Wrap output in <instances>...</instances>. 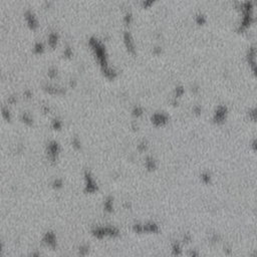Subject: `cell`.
I'll list each match as a JSON object with an SVG mask.
<instances>
[{
  "label": "cell",
  "mask_w": 257,
  "mask_h": 257,
  "mask_svg": "<svg viewBox=\"0 0 257 257\" xmlns=\"http://www.w3.org/2000/svg\"><path fill=\"white\" fill-rule=\"evenodd\" d=\"M227 113H228V109L224 105H219L216 107L213 115V121L217 124H221L226 120Z\"/></svg>",
  "instance_id": "6da1fadb"
},
{
  "label": "cell",
  "mask_w": 257,
  "mask_h": 257,
  "mask_svg": "<svg viewBox=\"0 0 257 257\" xmlns=\"http://www.w3.org/2000/svg\"><path fill=\"white\" fill-rule=\"evenodd\" d=\"M151 121L155 126L160 127V126H164L167 124V122L169 121V117H168L167 113L158 111V113H154L152 115Z\"/></svg>",
  "instance_id": "7a4b0ae2"
},
{
  "label": "cell",
  "mask_w": 257,
  "mask_h": 257,
  "mask_svg": "<svg viewBox=\"0 0 257 257\" xmlns=\"http://www.w3.org/2000/svg\"><path fill=\"white\" fill-rule=\"evenodd\" d=\"M124 41H125V44L127 46L128 50L131 52V53H135L136 52V46H135V41L134 38H133L132 34H131L128 31H126L124 33Z\"/></svg>",
  "instance_id": "3957f363"
},
{
  "label": "cell",
  "mask_w": 257,
  "mask_h": 257,
  "mask_svg": "<svg viewBox=\"0 0 257 257\" xmlns=\"http://www.w3.org/2000/svg\"><path fill=\"white\" fill-rule=\"evenodd\" d=\"M255 48L254 46H251V47L248 49V53H247V59H248V64L251 65L252 70L254 71L255 69Z\"/></svg>",
  "instance_id": "277c9868"
},
{
  "label": "cell",
  "mask_w": 257,
  "mask_h": 257,
  "mask_svg": "<svg viewBox=\"0 0 257 257\" xmlns=\"http://www.w3.org/2000/svg\"><path fill=\"white\" fill-rule=\"evenodd\" d=\"M146 167L148 168L149 170H154L156 168V161H155V159H154L153 157H151V156L147 157V159H146Z\"/></svg>",
  "instance_id": "5b68a950"
},
{
  "label": "cell",
  "mask_w": 257,
  "mask_h": 257,
  "mask_svg": "<svg viewBox=\"0 0 257 257\" xmlns=\"http://www.w3.org/2000/svg\"><path fill=\"white\" fill-rule=\"evenodd\" d=\"M132 113H133V116H134V117L139 118V117H141V116L143 115L144 109H143V107H140V106H135L134 109H133V111H132Z\"/></svg>",
  "instance_id": "8992f818"
},
{
  "label": "cell",
  "mask_w": 257,
  "mask_h": 257,
  "mask_svg": "<svg viewBox=\"0 0 257 257\" xmlns=\"http://www.w3.org/2000/svg\"><path fill=\"white\" fill-rule=\"evenodd\" d=\"M184 86L183 85H178L176 86V88H175V92H174V98H180L181 96H182L183 94H184Z\"/></svg>",
  "instance_id": "52a82bcc"
},
{
  "label": "cell",
  "mask_w": 257,
  "mask_h": 257,
  "mask_svg": "<svg viewBox=\"0 0 257 257\" xmlns=\"http://www.w3.org/2000/svg\"><path fill=\"white\" fill-rule=\"evenodd\" d=\"M206 16L204 15V14H202V13H198L197 15L195 16V21L198 23V24L199 25H202V24H204V23L206 22Z\"/></svg>",
  "instance_id": "ba28073f"
},
{
  "label": "cell",
  "mask_w": 257,
  "mask_h": 257,
  "mask_svg": "<svg viewBox=\"0 0 257 257\" xmlns=\"http://www.w3.org/2000/svg\"><path fill=\"white\" fill-rule=\"evenodd\" d=\"M124 20H125V22L127 23V24H130V23L133 21V14L131 13V12H127Z\"/></svg>",
  "instance_id": "9c48e42d"
},
{
  "label": "cell",
  "mask_w": 257,
  "mask_h": 257,
  "mask_svg": "<svg viewBox=\"0 0 257 257\" xmlns=\"http://www.w3.org/2000/svg\"><path fill=\"white\" fill-rule=\"evenodd\" d=\"M201 179H202V181H203L204 183H209L210 182V175H209V173H203V174H202V176H201Z\"/></svg>",
  "instance_id": "30bf717a"
},
{
  "label": "cell",
  "mask_w": 257,
  "mask_h": 257,
  "mask_svg": "<svg viewBox=\"0 0 257 257\" xmlns=\"http://www.w3.org/2000/svg\"><path fill=\"white\" fill-rule=\"evenodd\" d=\"M147 146H148V145H147V142L146 141H142V142L140 143V145H139V150L140 151H145L147 149Z\"/></svg>",
  "instance_id": "8fae6325"
},
{
  "label": "cell",
  "mask_w": 257,
  "mask_h": 257,
  "mask_svg": "<svg viewBox=\"0 0 257 257\" xmlns=\"http://www.w3.org/2000/svg\"><path fill=\"white\" fill-rule=\"evenodd\" d=\"M193 111H194V113H197V115H200V113H201V111H202L201 107L198 106V105L194 106V107H193Z\"/></svg>",
  "instance_id": "7c38bea8"
},
{
  "label": "cell",
  "mask_w": 257,
  "mask_h": 257,
  "mask_svg": "<svg viewBox=\"0 0 257 257\" xmlns=\"http://www.w3.org/2000/svg\"><path fill=\"white\" fill-rule=\"evenodd\" d=\"M249 116H250V118H251V119L253 120V121H255V119H256V111H255V107H253V109H252L251 111H249Z\"/></svg>",
  "instance_id": "4fadbf2b"
},
{
  "label": "cell",
  "mask_w": 257,
  "mask_h": 257,
  "mask_svg": "<svg viewBox=\"0 0 257 257\" xmlns=\"http://www.w3.org/2000/svg\"><path fill=\"white\" fill-rule=\"evenodd\" d=\"M153 51H154V53H156V54H159V53H161V51H162V48L160 47V46H156V47L153 49Z\"/></svg>",
  "instance_id": "5bb4252c"
},
{
  "label": "cell",
  "mask_w": 257,
  "mask_h": 257,
  "mask_svg": "<svg viewBox=\"0 0 257 257\" xmlns=\"http://www.w3.org/2000/svg\"><path fill=\"white\" fill-rule=\"evenodd\" d=\"M153 3H154L153 1H144V2H142L143 6H145V7H146V6H150V5H152V4H153Z\"/></svg>",
  "instance_id": "9a60e30c"
}]
</instances>
